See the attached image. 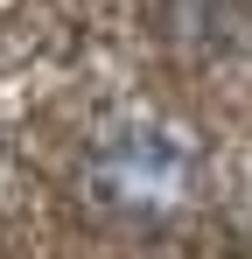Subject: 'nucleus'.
<instances>
[{
  "label": "nucleus",
  "mask_w": 252,
  "mask_h": 259,
  "mask_svg": "<svg viewBox=\"0 0 252 259\" xmlns=\"http://www.w3.org/2000/svg\"><path fill=\"white\" fill-rule=\"evenodd\" d=\"M196 182V154L182 147V133L168 126H119L98 154H91V196L119 217H168L182 210Z\"/></svg>",
  "instance_id": "obj_1"
}]
</instances>
